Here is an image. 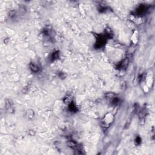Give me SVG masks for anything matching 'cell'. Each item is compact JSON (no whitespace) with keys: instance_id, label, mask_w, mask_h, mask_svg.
<instances>
[{"instance_id":"cell-10","label":"cell","mask_w":155,"mask_h":155,"mask_svg":"<svg viewBox=\"0 0 155 155\" xmlns=\"http://www.w3.org/2000/svg\"><path fill=\"white\" fill-rule=\"evenodd\" d=\"M30 68L33 72H38L39 71V68L38 67L37 65L35 64V63H31L30 64Z\"/></svg>"},{"instance_id":"cell-6","label":"cell","mask_w":155,"mask_h":155,"mask_svg":"<svg viewBox=\"0 0 155 155\" xmlns=\"http://www.w3.org/2000/svg\"><path fill=\"white\" fill-rule=\"evenodd\" d=\"M5 108L6 111L10 113H13L15 111V107H14L13 103L10 100H6Z\"/></svg>"},{"instance_id":"cell-1","label":"cell","mask_w":155,"mask_h":155,"mask_svg":"<svg viewBox=\"0 0 155 155\" xmlns=\"http://www.w3.org/2000/svg\"><path fill=\"white\" fill-rule=\"evenodd\" d=\"M105 99L107 101L108 103L112 106H117L120 103V98L118 95L113 92H109L105 95Z\"/></svg>"},{"instance_id":"cell-11","label":"cell","mask_w":155,"mask_h":155,"mask_svg":"<svg viewBox=\"0 0 155 155\" xmlns=\"http://www.w3.org/2000/svg\"><path fill=\"white\" fill-rule=\"evenodd\" d=\"M35 116V112L33 110H28L27 113V117L28 119L29 120H32V119H33Z\"/></svg>"},{"instance_id":"cell-5","label":"cell","mask_w":155,"mask_h":155,"mask_svg":"<svg viewBox=\"0 0 155 155\" xmlns=\"http://www.w3.org/2000/svg\"><path fill=\"white\" fill-rule=\"evenodd\" d=\"M129 59L125 58L122 61H121L116 66V69L119 70V71H124L127 69L128 65H129Z\"/></svg>"},{"instance_id":"cell-2","label":"cell","mask_w":155,"mask_h":155,"mask_svg":"<svg viewBox=\"0 0 155 155\" xmlns=\"http://www.w3.org/2000/svg\"><path fill=\"white\" fill-rule=\"evenodd\" d=\"M107 39V38L105 36L104 34H97L95 44V49H100L103 48L106 44Z\"/></svg>"},{"instance_id":"cell-4","label":"cell","mask_w":155,"mask_h":155,"mask_svg":"<svg viewBox=\"0 0 155 155\" xmlns=\"http://www.w3.org/2000/svg\"><path fill=\"white\" fill-rule=\"evenodd\" d=\"M148 7L146 4H140L135 10V15L138 17H143L147 13Z\"/></svg>"},{"instance_id":"cell-12","label":"cell","mask_w":155,"mask_h":155,"mask_svg":"<svg viewBox=\"0 0 155 155\" xmlns=\"http://www.w3.org/2000/svg\"><path fill=\"white\" fill-rule=\"evenodd\" d=\"M142 143V139L140 136H136L135 139V144L138 145H140Z\"/></svg>"},{"instance_id":"cell-3","label":"cell","mask_w":155,"mask_h":155,"mask_svg":"<svg viewBox=\"0 0 155 155\" xmlns=\"http://www.w3.org/2000/svg\"><path fill=\"white\" fill-rule=\"evenodd\" d=\"M115 121V116L112 113H108L104 116L103 119L101 120L102 125L103 127L107 128L110 127V125L113 124Z\"/></svg>"},{"instance_id":"cell-8","label":"cell","mask_w":155,"mask_h":155,"mask_svg":"<svg viewBox=\"0 0 155 155\" xmlns=\"http://www.w3.org/2000/svg\"><path fill=\"white\" fill-rule=\"evenodd\" d=\"M138 38H139L138 32L137 31V30H135V31L134 32V33H133L132 37H131V40H132V43H133V44H136L138 41Z\"/></svg>"},{"instance_id":"cell-7","label":"cell","mask_w":155,"mask_h":155,"mask_svg":"<svg viewBox=\"0 0 155 155\" xmlns=\"http://www.w3.org/2000/svg\"><path fill=\"white\" fill-rule=\"evenodd\" d=\"M68 110H69L71 112H74V113L77 112L78 110L77 105H76V104H75L73 101L70 104H68Z\"/></svg>"},{"instance_id":"cell-9","label":"cell","mask_w":155,"mask_h":155,"mask_svg":"<svg viewBox=\"0 0 155 155\" xmlns=\"http://www.w3.org/2000/svg\"><path fill=\"white\" fill-rule=\"evenodd\" d=\"M60 52L59 51H56V52H53L51 55V58L50 60L52 61H54L58 60L60 58Z\"/></svg>"},{"instance_id":"cell-13","label":"cell","mask_w":155,"mask_h":155,"mask_svg":"<svg viewBox=\"0 0 155 155\" xmlns=\"http://www.w3.org/2000/svg\"><path fill=\"white\" fill-rule=\"evenodd\" d=\"M58 76H59V77H60V78H61V79H64V78L67 77V74L63 72H61L59 73Z\"/></svg>"}]
</instances>
